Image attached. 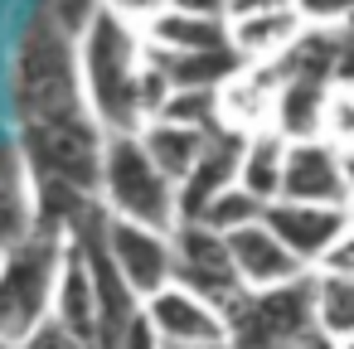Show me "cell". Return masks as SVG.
Segmentation results:
<instances>
[{
	"instance_id": "30",
	"label": "cell",
	"mask_w": 354,
	"mask_h": 349,
	"mask_svg": "<svg viewBox=\"0 0 354 349\" xmlns=\"http://www.w3.org/2000/svg\"><path fill=\"white\" fill-rule=\"evenodd\" d=\"M320 267H325V272H339V276H354V223L339 228V238L325 247Z\"/></svg>"
},
{
	"instance_id": "20",
	"label": "cell",
	"mask_w": 354,
	"mask_h": 349,
	"mask_svg": "<svg viewBox=\"0 0 354 349\" xmlns=\"http://www.w3.org/2000/svg\"><path fill=\"white\" fill-rule=\"evenodd\" d=\"M141 39L151 49H170V54H189V49H218L228 44V20L223 15H185V10H160Z\"/></svg>"
},
{
	"instance_id": "37",
	"label": "cell",
	"mask_w": 354,
	"mask_h": 349,
	"mask_svg": "<svg viewBox=\"0 0 354 349\" xmlns=\"http://www.w3.org/2000/svg\"><path fill=\"white\" fill-rule=\"evenodd\" d=\"M344 218H349V223H354V194H349V199H344Z\"/></svg>"
},
{
	"instance_id": "21",
	"label": "cell",
	"mask_w": 354,
	"mask_h": 349,
	"mask_svg": "<svg viewBox=\"0 0 354 349\" xmlns=\"http://www.w3.org/2000/svg\"><path fill=\"white\" fill-rule=\"evenodd\" d=\"M136 136H141L146 155H151L170 180H180V175L194 165V155L204 151V141H209V131L180 126V122H165V117H146V122L136 126Z\"/></svg>"
},
{
	"instance_id": "8",
	"label": "cell",
	"mask_w": 354,
	"mask_h": 349,
	"mask_svg": "<svg viewBox=\"0 0 354 349\" xmlns=\"http://www.w3.org/2000/svg\"><path fill=\"white\" fill-rule=\"evenodd\" d=\"M97 243H102L107 262L127 276V286L141 301L170 281V233L165 228H146V223H131V218H112L102 209Z\"/></svg>"
},
{
	"instance_id": "18",
	"label": "cell",
	"mask_w": 354,
	"mask_h": 349,
	"mask_svg": "<svg viewBox=\"0 0 354 349\" xmlns=\"http://www.w3.org/2000/svg\"><path fill=\"white\" fill-rule=\"evenodd\" d=\"M146 59L160 68L165 88H223L243 59L233 54V44H218V49H189V54H170V49H151L146 44Z\"/></svg>"
},
{
	"instance_id": "28",
	"label": "cell",
	"mask_w": 354,
	"mask_h": 349,
	"mask_svg": "<svg viewBox=\"0 0 354 349\" xmlns=\"http://www.w3.org/2000/svg\"><path fill=\"white\" fill-rule=\"evenodd\" d=\"M20 349H88V344H83L68 325H59L54 315H44V320H39V325L20 339Z\"/></svg>"
},
{
	"instance_id": "38",
	"label": "cell",
	"mask_w": 354,
	"mask_h": 349,
	"mask_svg": "<svg viewBox=\"0 0 354 349\" xmlns=\"http://www.w3.org/2000/svg\"><path fill=\"white\" fill-rule=\"evenodd\" d=\"M0 349H20V339H6V334H0Z\"/></svg>"
},
{
	"instance_id": "29",
	"label": "cell",
	"mask_w": 354,
	"mask_h": 349,
	"mask_svg": "<svg viewBox=\"0 0 354 349\" xmlns=\"http://www.w3.org/2000/svg\"><path fill=\"white\" fill-rule=\"evenodd\" d=\"M97 6H102L107 15H117V20H127V25L146 30V25L165 10V0H97Z\"/></svg>"
},
{
	"instance_id": "33",
	"label": "cell",
	"mask_w": 354,
	"mask_h": 349,
	"mask_svg": "<svg viewBox=\"0 0 354 349\" xmlns=\"http://www.w3.org/2000/svg\"><path fill=\"white\" fill-rule=\"evenodd\" d=\"M228 0H165V10H185V15H223Z\"/></svg>"
},
{
	"instance_id": "10",
	"label": "cell",
	"mask_w": 354,
	"mask_h": 349,
	"mask_svg": "<svg viewBox=\"0 0 354 349\" xmlns=\"http://www.w3.org/2000/svg\"><path fill=\"white\" fill-rule=\"evenodd\" d=\"M141 315L151 320V330L165 339V344H199V339H223L228 325H223V310L209 305L204 296L165 281L160 291H151L141 301Z\"/></svg>"
},
{
	"instance_id": "35",
	"label": "cell",
	"mask_w": 354,
	"mask_h": 349,
	"mask_svg": "<svg viewBox=\"0 0 354 349\" xmlns=\"http://www.w3.org/2000/svg\"><path fill=\"white\" fill-rule=\"evenodd\" d=\"M339 151V180H344V199L354 194V146H335Z\"/></svg>"
},
{
	"instance_id": "16",
	"label": "cell",
	"mask_w": 354,
	"mask_h": 349,
	"mask_svg": "<svg viewBox=\"0 0 354 349\" xmlns=\"http://www.w3.org/2000/svg\"><path fill=\"white\" fill-rule=\"evenodd\" d=\"M296 35H301V15L291 6L257 10V15H233L228 20V44H233V54L243 64H277Z\"/></svg>"
},
{
	"instance_id": "14",
	"label": "cell",
	"mask_w": 354,
	"mask_h": 349,
	"mask_svg": "<svg viewBox=\"0 0 354 349\" xmlns=\"http://www.w3.org/2000/svg\"><path fill=\"white\" fill-rule=\"evenodd\" d=\"M325 88H330V83H320V78L281 73V68H277L267 126H272L281 141H310V136H320V102H325Z\"/></svg>"
},
{
	"instance_id": "15",
	"label": "cell",
	"mask_w": 354,
	"mask_h": 349,
	"mask_svg": "<svg viewBox=\"0 0 354 349\" xmlns=\"http://www.w3.org/2000/svg\"><path fill=\"white\" fill-rule=\"evenodd\" d=\"M49 315L59 325H68L93 349V281H88V262H83L78 238H64V257H59V272H54Z\"/></svg>"
},
{
	"instance_id": "12",
	"label": "cell",
	"mask_w": 354,
	"mask_h": 349,
	"mask_svg": "<svg viewBox=\"0 0 354 349\" xmlns=\"http://www.w3.org/2000/svg\"><path fill=\"white\" fill-rule=\"evenodd\" d=\"M277 199H301V204H344V180H339V151L320 136L310 141H286L281 160V189Z\"/></svg>"
},
{
	"instance_id": "27",
	"label": "cell",
	"mask_w": 354,
	"mask_h": 349,
	"mask_svg": "<svg viewBox=\"0 0 354 349\" xmlns=\"http://www.w3.org/2000/svg\"><path fill=\"white\" fill-rule=\"evenodd\" d=\"M97 10H102L97 0H44V6H39V15L54 20V25H59L64 35H73V39L88 30V20H93Z\"/></svg>"
},
{
	"instance_id": "4",
	"label": "cell",
	"mask_w": 354,
	"mask_h": 349,
	"mask_svg": "<svg viewBox=\"0 0 354 349\" xmlns=\"http://www.w3.org/2000/svg\"><path fill=\"white\" fill-rule=\"evenodd\" d=\"M102 141H107V131L97 126V117H93L88 107H83V112H68V117L30 122V126L15 131V146H20L30 175L73 185V189H83V194H97Z\"/></svg>"
},
{
	"instance_id": "11",
	"label": "cell",
	"mask_w": 354,
	"mask_h": 349,
	"mask_svg": "<svg viewBox=\"0 0 354 349\" xmlns=\"http://www.w3.org/2000/svg\"><path fill=\"white\" fill-rule=\"evenodd\" d=\"M238 131H228V126H214L209 131V141H204V151L194 155V165L175 180V223H189V218H199V209L218 194V189H228L233 180H238Z\"/></svg>"
},
{
	"instance_id": "3",
	"label": "cell",
	"mask_w": 354,
	"mask_h": 349,
	"mask_svg": "<svg viewBox=\"0 0 354 349\" xmlns=\"http://www.w3.org/2000/svg\"><path fill=\"white\" fill-rule=\"evenodd\" d=\"M97 204L112 218H131L146 228H175V180L146 155L136 131H107L97 165Z\"/></svg>"
},
{
	"instance_id": "9",
	"label": "cell",
	"mask_w": 354,
	"mask_h": 349,
	"mask_svg": "<svg viewBox=\"0 0 354 349\" xmlns=\"http://www.w3.org/2000/svg\"><path fill=\"white\" fill-rule=\"evenodd\" d=\"M262 223L272 228V238L310 272L320 267L325 247L339 238V228L349 223L344 218V204H301V199H267L262 209Z\"/></svg>"
},
{
	"instance_id": "26",
	"label": "cell",
	"mask_w": 354,
	"mask_h": 349,
	"mask_svg": "<svg viewBox=\"0 0 354 349\" xmlns=\"http://www.w3.org/2000/svg\"><path fill=\"white\" fill-rule=\"evenodd\" d=\"M291 10L315 30H354V0H291Z\"/></svg>"
},
{
	"instance_id": "13",
	"label": "cell",
	"mask_w": 354,
	"mask_h": 349,
	"mask_svg": "<svg viewBox=\"0 0 354 349\" xmlns=\"http://www.w3.org/2000/svg\"><path fill=\"white\" fill-rule=\"evenodd\" d=\"M223 243H228V257H233V272H238L243 286H277V281H291V276L306 272V267L272 238V228H267L262 218H252V223L223 233Z\"/></svg>"
},
{
	"instance_id": "6",
	"label": "cell",
	"mask_w": 354,
	"mask_h": 349,
	"mask_svg": "<svg viewBox=\"0 0 354 349\" xmlns=\"http://www.w3.org/2000/svg\"><path fill=\"white\" fill-rule=\"evenodd\" d=\"M59 257L64 238L54 233H30L10 252H0V334L6 339H25L49 315Z\"/></svg>"
},
{
	"instance_id": "36",
	"label": "cell",
	"mask_w": 354,
	"mask_h": 349,
	"mask_svg": "<svg viewBox=\"0 0 354 349\" xmlns=\"http://www.w3.org/2000/svg\"><path fill=\"white\" fill-rule=\"evenodd\" d=\"M160 349H228V339H199V344H165L160 339Z\"/></svg>"
},
{
	"instance_id": "19",
	"label": "cell",
	"mask_w": 354,
	"mask_h": 349,
	"mask_svg": "<svg viewBox=\"0 0 354 349\" xmlns=\"http://www.w3.org/2000/svg\"><path fill=\"white\" fill-rule=\"evenodd\" d=\"M281 160H286V141L272 126H252L238 141V180L233 185H243L252 199L267 204L281 189Z\"/></svg>"
},
{
	"instance_id": "24",
	"label": "cell",
	"mask_w": 354,
	"mask_h": 349,
	"mask_svg": "<svg viewBox=\"0 0 354 349\" xmlns=\"http://www.w3.org/2000/svg\"><path fill=\"white\" fill-rule=\"evenodd\" d=\"M262 209H267V204L252 199L243 185H228V189H218V194L199 209V218H189V223H204V228H214V233H233V228L262 218Z\"/></svg>"
},
{
	"instance_id": "32",
	"label": "cell",
	"mask_w": 354,
	"mask_h": 349,
	"mask_svg": "<svg viewBox=\"0 0 354 349\" xmlns=\"http://www.w3.org/2000/svg\"><path fill=\"white\" fill-rule=\"evenodd\" d=\"M281 6H291V0H228V6H223V20H233V15H257V10H281Z\"/></svg>"
},
{
	"instance_id": "25",
	"label": "cell",
	"mask_w": 354,
	"mask_h": 349,
	"mask_svg": "<svg viewBox=\"0 0 354 349\" xmlns=\"http://www.w3.org/2000/svg\"><path fill=\"white\" fill-rule=\"evenodd\" d=\"M320 141L330 146H354V83L330 78L325 102H320Z\"/></svg>"
},
{
	"instance_id": "34",
	"label": "cell",
	"mask_w": 354,
	"mask_h": 349,
	"mask_svg": "<svg viewBox=\"0 0 354 349\" xmlns=\"http://www.w3.org/2000/svg\"><path fill=\"white\" fill-rule=\"evenodd\" d=\"M286 349H339V344H335L325 330H315V325H310V330H306V334H296Z\"/></svg>"
},
{
	"instance_id": "39",
	"label": "cell",
	"mask_w": 354,
	"mask_h": 349,
	"mask_svg": "<svg viewBox=\"0 0 354 349\" xmlns=\"http://www.w3.org/2000/svg\"><path fill=\"white\" fill-rule=\"evenodd\" d=\"M335 344H339V349H354V334H344V339H335Z\"/></svg>"
},
{
	"instance_id": "7",
	"label": "cell",
	"mask_w": 354,
	"mask_h": 349,
	"mask_svg": "<svg viewBox=\"0 0 354 349\" xmlns=\"http://www.w3.org/2000/svg\"><path fill=\"white\" fill-rule=\"evenodd\" d=\"M170 281L194 291V296H204L218 310L243 291L223 233H214L204 223H175L170 228Z\"/></svg>"
},
{
	"instance_id": "22",
	"label": "cell",
	"mask_w": 354,
	"mask_h": 349,
	"mask_svg": "<svg viewBox=\"0 0 354 349\" xmlns=\"http://www.w3.org/2000/svg\"><path fill=\"white\" fill-rule=\"evenodd\" d=\"M310 315L315 330H325L330 339L354 334V276L310 267Z\"/></svg>"
},
{
	"instance_id": "1",
	"label": "cell",
	"mask_w": 354,
	"mask_h": 349,
	"mask_svg": "<svg viewBox=\"0 0 354 349\" xmlns=\"http://www.w3.org/2000/svg\"><path fill=\"white\" fill-rule=\"evenodd\" d=\"M141 68H146L141 30L97 10L78 35V83H83V107L97 117L102 131H136L146 122Z\"/></svg>"
},
{
	"instance_id": "31",
	"label": "cell",
	"mask_w": 354,
	"mask_h": 349,
	"mask_svg": "<svg viewBox=\"0 0 354 349\" xmlns=\"http://www.w3.org/2000/svg\"><path fill=\"white\" fill-rule=\"evenodd\" d=\"M112 349H160V334H156V330H151V320L136 310V315L127 320V330L117 334V344H112Z\"/></svg>"
},
{
	"instance_id": "2",
	"label": "cell",
	"mask_w": 354,
	"mask_h": 349,
	"mask_svg": "<svg viewBox=\"0 0 354 349\" xmlns=\"http://www.w3.org/2000/svg\"><path fill=\"white\" fill-rule=\"evenodd\" d=\"M10 107L15 122H49L83 112V83H78V39L64 35L54 20L35 10V20L20 30L10 54Z\"/></svg>"
},
{
	"instance_id": "17",
	"label": "cell",
	"mask_w": 354,
	"mask_h": 349,
	"mask_svg": "<svg viewBox=\"0 0 354 349\" xmlns=\"http://www.w3.org/2000/svg\"><path fill=\"white\" fill-rule=\"evenodd\" d=\"M35 233V194H30V165L15 141H0V252H10Z\"/></svg>"
},
{
	"instance_id": "23",
	"label": "cell",
	"mask_w": 354,
	"mask_h": 349,
	"mask_svg": "<svg viewBox=\"0 0 354 349\" xmlns=\"http://www.w3.org/2000/svg\"><path fill=\"white\" fill-rule=\"evenodd\" d=\"M156 117L180 122V126L214 131V126H218V88H165Z\"/></svg>"
},
{
	"instance_id": "5",
	"label": "cell",
	"mask_w": 354,
	"mask_h": 349,
	"mask_svg": "<svg viewBox=\"0 0 354 349\" xmlns=\"http://www.w3.org/2000/svg\"><path fill=\"white\" fill-rule=\"evenodd\" d=\"M228 349H286L296 334L315 325L310 315V272L277 286H243L223 305Z\"/></svg>"
}]
</instances>
